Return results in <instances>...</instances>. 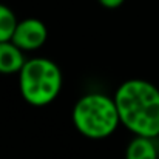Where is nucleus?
Returning a JSON list of instances; mask_svg holds the SVG:
<instances>
[{
  "instance_id": "obj_1",
  "label": "nucleus",
  "mask_w": 159,
  "mask_h": 159,
  "mask_svg": "<svg viewBox=\"0 0 159 159\" xmlns=\"http://www.w3.org/2000/svg\"><path fill=\"white\" fill-rule=\"evenodd\" d=\"M114 101L120 124L134 136H159V90L144 79H130L122 82Z\"/></svg>"
},
{
  "instance_id": "obj_2",
  "label": "nucleus",
  "mask_w": 159,
  "mask_h": 159,
  "mask_svg": "<svg viewBox=\"0 0 159 159\" xmlns=\"http://www.w3.org/2000/svg\"><path fill=\"white\" fill-rule=\"evenodd\" d=\"M71 119L76 130L90 139H105L120 125L114 98L102 93L82 96L74 104Z\"/></svg>"
},
{
  "instance_id": "obj_3",
  "label": "nucleus",
  "mask_w": 159,
  "mask_h": 159,
  "mask_svg": "<svg viewBox=\"0 0 159 159\" xmlns=\"http://www.w3.org/2000/svg\"><path fill=\"white\" fill-rule=\"evenodd\" d=\"M22 98L34 107L51 104L62 90V71L47 57L28 59L19 73Z\"/></svg>"
},
{
  "instance_id": "obj_4",
  "label": "nucleus",
  "mask_w": 159,
  "mask_h": 159,
  "mask_svg": "<svg viewBox=\"0 0 159 159\" xmlns=\"http://www.w3.org/2000/svg\"><path fill=\"white\" fill-rule=\"evenodd\" d=\"M48 39V30L39 19L30 17L19 20L11 40L23 51H36L45 45Z\"/></svg>"
},
{
  "instance_id": "obj_5",
  "label": "nucleus",
  "mask_w": 159,
  "mask_h": 159,
  "mask_svg": "<svg viewBox=\"0 0 159 159\" xmlns=\"http://www.w3.org/2000/svg\"><path fill=\"white\" fill-rule=\"evenodd\" d=\"M23 53L12 40L0 42V74H19L26 62Z\"/></svg>"
},
{
  "instance_id": "obj_6",
  "label": "nucleus",
  "mask_w": 159,
  "mask_h": 159,
  "mask_svg": "<svg viewBox=\"0 0 159 159\" xmlns=\"http://www.w3.org/2000/svg\"><path fill=\"white\" fill-rule=\"evenodd\" d=\"M125 159H158L155 138L134 136L127 145Z\"/></svg>"
},
{
  "instance_id": "obj_7",
  "label": "nucleus",
  "mask_w": 159,
  "mask_h": 159,
  "mask_svg": "<svg viewBox=\"0 0 159 159\" xmlns=\"http://www.w3.org/2000/svg\"><path fill=\"white\" fill-rule=\"evenodd\" d=\"M19 20L11 8L0 3V42L11 40Z\"/></svg>"
},
{
  "instance_id": "obj_8",
  "label": "nucleus",
  "mask_w": 159,
  "mask_h": 159,
  "mask_svg": "<svg viewBox=\"0 0 159 159\" xmlns=\"http://www.w3.org/2000/svg\"><path fill=\"white\" fill-rule=\"evenodd\" d=\"M104 8H108V9H114V8H119L125 0H98Z\"/></svg>"
}]
</instances>
